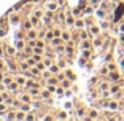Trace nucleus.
I'll return each mask as SVG.
<instances>
[{"label":"nucleus","mask_w":124,"mask_h":121,"mask_svg":"<svg viewBox=\"0 0 124 121\" xmlns=\"http://www.w3.org/2000/svg\"><path fill=\"white\" fill-rule=\"evenodd\" d=\"M57 7L59 5L56 3V2H46V10H49V11H56Z\"/></svg>","instance_id":"f03ea898"},{"label":"nucleus","mask_w":124,"mask_h":121,"mask_svg":"<svg viewBox=\"0 0 124 121\" xmlns=\"http://www.w3.org/2000/svg\"><path fill=\"white\" fill-rule=\"evenodd\" d=\"M65 75H69V78H70V80H73V78H75V75H73L72 73V72H67V73Z\"/></svg>","instance_id":"72a5a7b5"},{"label":"nucleus","mask_w":124,"mask_h":121,"mask_svg":"<svg viewBox=\"0 0 124 121\" xmlns=\"http://www.w3.org/2000/svg\"><path fill=\"white\" fill-rule=\"evenodd\" d=\"M22 27H24L26 30H29V29H32V27H33V24L30 22V19H27V21L24 22V26H22Z\"/></svg>","instance_id":"ddd939ff"},{"label":"nucleus","mask_w":124,"mask_h":121,"mask_svg":"<svg viewBox=\"0 0 124 121\" xmlns=\"http://www.w3.org/2000/svg\"><path fill=\"white\" fill-rule=\"evenodd\" d=\"M62 84H64V88H69V86H70V83H69V81H64Z\"/></svg>","instance_id":"58836bf2"},{"label":"nucleus","mask_w":124,"mask_h":121,"mask_svg":"<svg viewBox=\"0 0 124 121\" xmlns=\"http://www.w3.org/2000/svg\"><path fill=\"white\" fill-rule=\"evenodd\" d=\"M46 84H54V86H56V84H57V77H49V78H48V80H46Z\"/></svg>","instance_id":"6e6552de"},{"label":"nucleus","mask_w":124,"mask_h":121,"mask_svg":"<svg viewBox=\"0 0 124 121\" xmlns=\"http://www.w3.org/2000/svg\"><path fill=\"white\" fill-rule=\"evenodd\" d=\"M26 120H35V115H32L29 112V113H27V116H26Z\"/></svg>","instance_id":"cd10ccee"},{"label":"nucleus","mask_w":124,"mask_h":121,"mask_svg":"<svg viewBox=\"0 0 124 121\" xmlns=\"http://www.w3.org/2000/svg\"><path fill=\"white\" fill-rule=\"evenodd\" d=\"M32 57L35 59L37 62H40V61H41V54H35V53H33V56H32Z\"/></svg>","instance_id":"393cba45"},{"label":"nucleus","mask_w":124,"mask_h":121,"mask_svg":"<svg viewBox=\"0 0 124 121\" xmlns=\"http://www.w3.org/2000/svg\"><path fill=\"white\" fill-rule=\"evenodd\" d=\"M0 59H3V51H2V48H0Z\"/></svg>","instance_id":"ea45409f"},{"label":"nucleus","mask_w":124,"mask_h":121,"mask_svg":"<svg viewBox=\"0 0 124 121\" xmlns=\"http://www.w3.org/2000/svg\"><path fill=\"white\" fill-rule=\"evenodd\" d=\"M59 69H61V67L56 65V64H51V65H49V70H51L53 73H59Z\"/></svg>","instance_id":"f8f14e48"},{"label":"nucleus","mask_w":124,"mask_h":121,"mask_svg":"<svg viewBox=\"0 0 124 121\" xmlns=\"http://www.w3.org/2000/svg\"><path fill=\"white\" fill-rule=\"evenodd\" d=\"M45 38H46V40H53V38H54V32H53V30H48Z\"/></svg>","instance_id":"f3484780"},{"label":"nucleus","mask_w":124,"mask_h":121,"mask_svg":"<svg viewBox=\"0 0 124 121\" xmlns=\"http://www.w3.org/2000/svg\"><path fill=\"white\" fill-rule=\"evenodd\" d=\"M11 81H13V78H11V77H10V75H8V77H5V78H3V80H2V83H3V84H5V86H8V84H10V83H11Z\"/></svg>","instance_id":"dca6fc26"},{"label":"nucleus","mask_w":124,"mask_h":121,"mask_svg":"<svg viewBox=\"0 0 124 121\" xmlns=\"http://www.w3.org/2000/svg\"><path fill=\"white\" fill-rule=\"evenodd\" d=\"M41 97H43V99H46V102H51V100H49V91H48V89L41 91Z\"/></svg>","instance_id":"1a4fd4ad"},{"label":"nucleus","mask_w":124,"mask_h":121,"mask_svg":"<svg viewBox=\"0 0 124 121\" xmlns=\"http://www.w3.org/2000/svg\"><path fill=\"white\" fill-rule=\"evenodd\" d=\"M33 86H38V88H40V84L35 83L33 80H27V81H26V88H27V89H29V88H33Z\"/></svg>","instance_id":"423d86ee"},{"label":"nucleus","mask_w":124,"mask_h":121,"mask_svg":"<svg viewBox=\"0 0 124 121\" xmlns=\"http://www.w3.org/2000/svg\"><path fill=\"white\" fill-rule=\"evenodd\" d=\"M19 67H21V70H29V62H27V61H24V62H21L19 64Z\"/></svg>","instance_id":"2eb2a0df"},{"label":"nucleus","mask_w":124,"mask_h":121,"mask_svg":"<svg viewBox=\"0 0 124 121\" xmlns=\"http://www.w3.org/2000/svg\"><path fill=\"white\" fill-rule=\"evenodd\" d=\"M27 2H29V0H22V2H19V3H18V5H16V7H15V11H18V10H19V8H21V7H24V5H26Z\"/></svg>","instance_id":"6ab92c4d"},{"label":"nucleus","mask_w":124,"mask_h":121,"mask_svg":"<svg viewBox=\"0 0 124 121\" xmlns=\"http://www.w3.org/2000/svg\"><path fill=\"white\" fill-rule=\"evenodd\" d=\"M10 22L13 24V26H18L19 24V16L18 15H11L10 16Z\"/></svg>","instance_id":"20e7f679"},{"label":"nucleus","mask_w":124,"mask_h":121,"mask_svg":"<svg viewBox=\"0 0 124 121\" xmlns=\"http://www.w3.org/2000/svg\"><path fill=\"white\" fill-rule=\"evenodd\" d=\"M53 32H54V37H59V35H61V30H57V29H54Z\"/></svg>","instance_id":"2f4dec72"},{"label":"nucleus","mask_w":124,"mask_h":121,"mask_svg":"<svg viewBox=\"0 0 124 121\" xmlns=\"http://www.w3.org/2000/svg\"><path fill=\"white\" fill-rule=\"evenodd\" d=\"M121 13H123V7H119V10H118V13H116V19L121 16Z\"/></svg>","instance_id":"7c9ffc66"},{"label":"nucleus","mask_w":124,"mask_h":121,"mask_svg":"<svg viewBox=\"0 0 124 121\" xmlns=\"http://www.w3.org/2000/svg\"><path fill=\"white\" fill-rule=\"evenodd\" d=\"M43 62H45V65H46V67H49V65L53 64V61H51V59H45Z\"/></svg>","instance_id":"bb28decb"},{"label":"nucleus","mask_w":124,"mask_h":121,"mask_svg":"<svg viewBox=\"0 0 124 121\" xmlns=\"http://www.w3.org/2000/svg\"><path fill=\"white\" fill-rule=\"evenodd\" d=\"M24 78H26V77H24V75H21V77H16L15 80L18 81L19 84H22V86H26V80H24Z\"/></svg>","instance_id":"9d476101"},{"label":"nucleus","mask_w":124,"mask_h":121,"mask_svg":"<svg viewBox=\"0 0 124 121\" xmlns=\"http://www.w3.org/2000/svg\"><path fill=\"white\" fill-rule=\"evenodd\" d=\"M35 46H40V48H45V43H43V40H37V41H35Z\"/></svg>","instance_id":"b1692460"},{"label":"nucleus","mask_w":124,"mask_h":121,"mask_svg":"<svg viewBox=\"0 0 124 121\" xmlns=\"http://www.w3.org/2000/svg\"><path fill=\"white\" fill-rule=\"evenodd\" d=\"M57 80H64V73H57Z\"/></svg>","instance_id":"4c0bfd02"},{"label":"nucleus","mask_w":124,"mask_h":121,"mask_svg":"<svg viewBox=\"0 0 124 121\" xmlns=\"http://www.w3.org/2000/svg\"><path fill=\"white\" fill-rule=\"evenodd\" d=\"M61 37H62V40H69V38H70V35H69V33H62Z\"/></svg>","instance_id":"c756f323"},{"label":"nucleus","mask_w":124,"mask_h":121,"mask_svg":"<svg viewBox=\"0 0 124 121\" xmlns=\"http://www.w3.org/2000/svg\"><path fill=\"white\" fill-rule=\"evenodd\" d=\"M51 41H53V45H54V46H59V45H61V40H59L57 37H54Z\"/></svg>","instance_id":"4be33fe9"},{"label":"nucleus","mask_w":124,"mask_h":121,"mask_svg":"<svg viewBox=\"0 0 124 121\" xmlns=\"http://www.w3.org/2000/svg\"><path fill=\"white\" fill-rule=\"evenodd\" d=\"M5 33H7V29H5V27H0V38H3Z\"/></svg>","instance_id":"a878e982"},{"label":"nucleus","mask_w":124,"mask_h":121,"mask_svg":"<svg viewBox=\"0 0 124 121\" xmlns=\"http://www.w3.org/2000/svg\"><path fill=\"white\" fill-rule=\"evenodd\" d=\"M26 37L27 38H35V37H38V33H37L33 29H29V30H27V33H26Z\"/></svg>","instance_id":"39448f33"},{"label":"nucleus","mask_w":124,"mask_h":121,"mask_svg":"<svg viewBox=\"0 0 124 121\" xmlns=\"http://www.w3.org/2000/svg\"><path fill=\"white\" fill-rule=\"evenodd\" d=\"M24 41H22V38H18V41H16V49H22L24 48Z\"/></svg>","instance_id":"9b49d317"},{"label":"nucleus","mask_w":124,"mask_h":121,"mask_svg":"<svg viewBox=\"0 0 124 121\" xmlns=\"http://www.w3.org/2000/svg\"><path fill=\"white\" fill-rule=\"evenodd\" d=\"M2 80H3V78H2V73H0V81H2Z\"/></svg>","instance_id":"a19ab883"},{"label":"nucleus","mask_w":124,"mask_h":121,"mask_svg":"<svg viewBox=\"0 0 124 121\" xmlns=\"http://www.w3.org/2000/svg\"><path fill=\"white\" fill-rule=\"evenodd\" d=\"M15 53H16L15 48H7V54L8 56H15Z\"/></svg>","instance_id":"aec40b11"},{"label":"nucleus","mask_w":124,"mask_h":121,"mask_svg":"<svg viewBox=\"0 0 124 121\" xmlns=\"http://www.w3.org/2000/svg\"><path fill=\"white\" fill-rule=\"evenodd\" d=\"M57 65H59V67H61V69H62V67H65V62H64V61H61V62L57 64Z\"/></svg>","instance_id":"e433bc0d"},{"label":"nucleus","mask_w":124,"mask_h":121,"mask_svg":"<svg viewBox=\"0 0 124 121\" xmlns=\"http://www.w3.org/2000/svg\"><path fill=\"white\" fill-rule=\"evenodd\" d=\"M53 72H51V70H43V78H45V80H48V78H49V77H53Z\"/></svg>","instance_id":"a211bd4d"},{"label":"nucleus","mask_w":124,"mask_h":121,"mask_svg":"<svg viewBox=\"0 0 124 121\" xmlns=\"http://www.w3.org/2000/svg\"><path fill=\"white\" fill-rule=\"evenodd\" d=\"M0 96H2V94H0Z\"/></svg>","instance_id":"79ce46f5"},{"label":"nucleus","mask_w":124,"mask_h":121,"mask_svg":"<svg viewBox=\"0 0 124 121\" xmlns=\"http://www.w3.org/2000/svg\"><path fill=\"white\" fill-rule=\"evenodd\" d=\"M5 110H7V104H5V102H0V116H3Z\"/></svg>","instance_id":"4468645a"},{"label":"nucleus","mask_w":124,"mask_h":121,"mask_svg":"<svg viewBox=\"0 0 124 121\" xmlns=\"http://www.w3.org/2000/svg\"><path fill=\"white\" fill-rule=\"evenodd\" d=\"M57 118H59V120H65L67 115H65V113H59V115H57Z\"/></svg>","instance_id":"c85d7f7f"},{"label":"nucleus","mask_w":124,"mask_h":121,"mask_svg":"<svg viewBox=\"0 0 124 121\" xmlns=\"http://www.w3.org/2000/svg\"><path fill=\"white\" fill-rule=\"evenodd\" d=\"M19 100L21 102H32V97H30V94H21L19 96Z\"/></svg>","instance_id":"7ed1b4c3"},{"label":"nucleus","mask_w":124,"mask_h":121,"mask_svg":"<svg viewBox=\"0 0 124 121\" xmlns=\"http://www.w3.org/2000/svg\"><path fill=\"white\" fill-rule=\"evenodd\" d=\"M18 88H19V83H18L16 80H15V81H11V83L7 86V89H8V91H11V92H15Z\"/></svg>","instance_id":"f257e3e1"},{"label":"nucleus","mask_w":124,"mask_h":121,"mask_svg":"<svg viewBox=\"0 0 124 121\" xmlns=\"http://www.w3.org/2000/svg\"><path fill=\"white\" fill-rule=\"evenodd\" d=\"M56 92L61 96V94H64V89H62V88H57V89H56Z\"/></svg>","instance_id":"473e14b6"},{"label":"nucleus","mask_w":124,"mask_h":121,"mask_svg":"<svg viewBox=\"0 0 124 121\" xmlns=\"http://www.w3.org/2000/svg\"><path fill=\"white\" fill-rule=\"evenodd\" d=\"M0 70H5V62L3 61H0Z\"/></svg>","instance_id":"f704fd0d"},{"label":"nucleus","mask_w":124,"mask_h":121,"mask_svg":"<svg viewBox=\"0 0 124 121\" xmlns=\"http://www.w3.org/2000/svg\"><path fill=\"white\" fill-rule=\"evenodd\" d=\"M57 19H61V21H64V13H59V15H57Z\"/></svg>","instance_id":"c9c22d12"},{"label":"nucleus","mask_w":124,"mask_h":121,"mask_svg":"<svg viewBox=\"0 0 124 121\" xmlns=\"http://www.w3.org/2000/svg\"><path fill=\"white\" fill-rule=\"evenodd\" d=\"M65 24H69V26L73 24V18H72V16H67V18H65Z\"/></svg>","instance_id":"412c9836"},{"label":"nucleus","mask_w":124,"mask_h":121,"mask_svg":"<svg viewBox=\"0 0 124 121\" xmlns=\"http://www.w3.org/2000/svg\"><path fill=\"white\" fill-rule=\"evenodd\" d=\"M33 15L38 16V18H41V16H43V13H41V10H38V8H37V10H33Z\"/></svg>","instance_id":"5701e85b"},{"label":"nucleus","mask_w":124,"mask_h":121,"mask_svg":"<svg viewBox=\"0 0 124 121\" xmlns=\"http://www.w3.org/2000/svg\"><path fill=\"white\" fill-rule=\"evenodd\" d=\"M26 116H27V113L24 110H19L18 113H16V120H26Z\"/></svg>","instance_id":"0eeeda50"}]
</instances>
